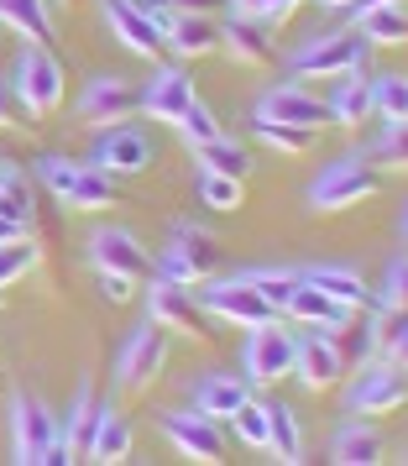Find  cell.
Here are the masks:
<instances>
[{
	"mask_svg": "<svg viewBox=\"0 0 408 466\" xmlns=\"http://www.w3.org/2000/svg\"><path fill=\"white\" fill-rule=\"evenodd\" d=\"M11 79H16V100H22V110L32 121H43V116H53V110L64 106V64L47 47L26 43L16 53V74Z\"/></svg>",
	"mask_w": 408,
	"mask_h": 466,
	"instance_id": "1",
	"label": "cell"
},
{
	"mask_svg": "<svg viewBox=\"0 0 408 466\" xmlns=\"http://www.w3.org/2000/svg\"><path fill=\"white\" fill-rule=\"evenodd\" d=\"M377 168L366 163V157H356V152H345V157H335L330 168L314 178V189H309V205L314 210H351V205H362V199H372L377 194Z\"/></svg>",
	"mask_w": 408,
	"mask_h": 466,
	"instance_id": "2",
	"label": "cell"
},
{
	"mask_svg": "<svg viewBox=\"0 0 408 466\" xmlns=\"http://www.w3.org/2000/svg\"><path fill=\"white\" fill-rule=\"evenodd\" d=\"M366 64V43L356 37V26L345 32H320L309 47L294 53V79H341L351 68Z\"/></svg>",
	"mask_w": 408,
	"mask_h": 466,
	"instance_id": "3",
	"label": "cell"
},
{
	"mask_svg": "<svg viewBox=\"0 0 408 466\" xmlns=\"http://www.w3.org/2000/svg\"><path fill=\"white\" fill-rule=\"evenodd\" d=\"M220 262V247L210 231H199L189 220H178L173 226V247L163 252V278L178 283V289H194V283H204V278L215 273Z\"/></svg>",
	"mask_w": 408,
	"mask_h": 466,
	"instance_id": "4",
	"label": "cell"
},
{
	"mask_svg": "<svg viewBox=\"0 0 408 466\" xmlns=\"http://www.w3.org/2000/svg\"><path fill=\"white\" fill-rule=\"evenodd\" d=\"M58 435V414L47 409L37 393H16L11 399V461L16 466H37L43 451Z\"/></svg>",
	"mask_w": 408,
	"mask_h": 466,
	"instance_id": "5",
	"label": "cell"
},
{
	"mask_svg": "<svg viewBox=\"0 0 408 466\" xmlns=\"http://www.w3.org/2000/svg\"><path fill=\"white\" fill-rule=\"evenodd\" d=\"M89 163L105 173V178H131V173H147L157 163V147H152L142 131H131L126 121L121 127H105L100 131V142L89 152Z\"/></svg>",
	"mask_w": 408,
	"mask_h": 466,
	"instance_id": "6",
	"label": "cell"
},
{
	"mask_svg": "<svg viewBox=\"0 0 408 466\" xmlns=\"http://www.w3.org/2000/svg\"><path fill=\"white\" fill-rule=\"evenodd\" d=\"M294 351H299V340L288 336L278 319H267V325H252L241 367H246L252 382H283V378H294Z\"/></svg>",
	"mask_w": 408,
	"mask_h": 466,
	"instance_id": "7",
	"label": "cell"
},
{
	"mask_svg": "<svg viewBox=\"0 0 408 466\" xmlns=\"http://www.w3.org/2000/svg\"><path fill=\"white\" fill-rule=\"evenodd\" d=\"M408 399V378L398 361H383V367H366L362 378L351 382V393H345V409L351 414H362V420H377V414H393V409H403Z\"/></svg>",
	"mask_w": 408,
	"mask_h": 466,
	"instance_id": "8",
	"label": "cell"
},
{
	"mask_svg": "<svg viewBox=\"0 0 408 466\" xmlns=\"http://www.w3.org/2000/svg\"><path fill=\"white\" fill-rule=\"evenodd\" d=\"M136 106H142V89L131 85L126 74H100V79H89L85 100H79V116H85L89 127H121V121H131L136 116Z\"/></svg>",
	"mask_w": 408,
	"mask_h": 466,
	"instance_id": "9",
	"label": "cell"
},
{
	"mask_svg": "<svg viewBox=\"0 0 408 466\" xmlns=\"http://www.w3.org/2000/svg\"><path fill=\"white\" fill-rule=\"evenodd\" d=\"M163 435L173 441V451L178 456H189V461L199 466H215L220 456H225V435H220V424L210 420V414H184V409H173V414H163Z\"/></svg>",
	"mask_w": 408,
	"mask_h": 466,
	"instance_id": "10",
	"label": "cell"
},
{
	"mask_svg": "<svg viewBox=\"0 0 408 466\" xmlns=\"http://www.w3.org/2000/svg\"><path fill=\"white\" fill-rule=\"evenodd\" d=\"M204 309L215 319H225V325H241V330H252V325H267V319H278V309L267 304V299L246 283V278H236V283H210L204 289Z\"/></svg>",
	"mask_w": 408,
	"mask_h": 466,
	"instance_id": "11",
	"label": "cell"
},
{
	"mask_svg": "<svg viewBox=\"0 0 408 466\" xmlns=\"http://www.w3.org/2000/svg\"><path fill=\"white\" fill-rule=\"evenodd\" d=\"M294 378H299L309 393H330V388L345 378V357H341V346L330 340V330H314V336L299 340V351H294Z\"/></svg>",
	"mask_w": 408,
	"mask_h": 466,
	"instance_id": "12",
	"label": "cell"
},
{
	"mask_svg": "<svg viewBox=\"0 0 408 466\" xmlns=\"http://www.w3.org/2000/svg\"><path fill=\"white\" fill-rule=\"evenodd\" d=\"M163 361H168V330H163L157 319H147V325L126 340V351H121V388L142 393V388L163 372Z\"/></svg>",
	"mask_w": 408,
	"mask_h": 466,
	"instance_id": "13",
	"label": "cell"
},
{
	"mask_svg": "<svg viewBox=\"0 0 408 466\" xmlns=\"http://www.w3.org/2000/svg\"><path fill=\"white\" fill-rule=\"evenodd\" d=\"M105 22H110V32L121 37V47L142 53V58H163V53H168V43H163V26L152 22L136 0H105Z\"/></svg>",
	"mask_w": 408,
	"mask_h": 466,
	"instance_id": "14",
	"label": "cell"
},
{
	"mask_svg": "<svg viewBox=\"0 0 408 466\" xmlns=\"http://www.w3.org/2000/svg\"><path fill=\"white\" fill-rule=\"evenodd\" d=\"M257 121H283V127H304L320 131L324 121V100H314L304 85H278L257 100Z\"/></svg>",
	"mask_w": 408,
	"mask_h": 466,
	"instance_id": "15",
	"label": "cell"
},
{
	"mask_svg": "<svg viewBox=\"0 0 408 466\" xmlns=\"http://www.w3.org/2000/svg\"><path fill=\"white\" fill-rule=\"evenodd\" d=\"M189 100H194L189 68H157V74H152V85L142 89V106H136V110H147V121L173 127V121L189 110Z\"/></svg>",
	"mask_w": 408,
	"mask_h": 466,
	"instance_id": "16",
	"label": "cell"
},
{
	"mask_svg": "<svg viewBox=\"0 0 408 466\" xmlns=\"http://www.w3.org/2000/svg\"><path fill=\"white\" fill-rule=\"evenodd\" d=\"M89 257H95V273H126V278H147V252L136 247L131 231H95L89 236Z\"/></svg>",
	"mask_w": 408,
	"mask_h": 466,
	"instance_id": "17",
	"label": "cell"
},
{
	"mask_svg": "<svg viewBox=\"0 0 408 466\" xmlns=\"http://www.w3.org/2000/svg\"><path fill=\"white\" fill-rule=\"evenodd\" d=\"M220 47L231 53V64H246V68H262L273 58V37H267V26L252 22V16H225L220 22Z\"/></svg>",
	"mask_w": 408,
	"mask_h": 466,
	"instance_id": "18",
	"label": "cell"
},
{
	"mask_svg": "<svg viewBox=\"0 0 408 466\" xmlns=\"http://www.w3.org/2000/svg\"><path fill=\"white\" fill-rule=\"evenodd\" d=\"M147 315L163 325V330H184V336H204L199 330V309L189 304V289H178L168 278H157L147 289Z\"/></svg>",
	"mask_w": 408,
	"mask_h": 466,
	"instance_id": "19",
	"label": "cell"
},
{
	"mask_svg": "<svg viewBox=\"0 0 408 466\" xmlns=\"http://www.w3.org/2000/svg\"><path fill=\"white\" fill-rule=\"evenodd\" d=\"M387 456V441L377 435V424L366 420H351L335 430V441H330V461L335 466H377Z\"/></svg>",
	"mask_w": 408,
	"mask_h": 466,
	"instance_id": "20",
	"label": "cell"
},
{
	"mask_svg": "<svg viewBox=\"0 0 408 466\" xmlns=\"http://www.w3.org/2000/svg\"><path fill=\"white\" fill-rule=\"evenodd\" d=\"M173 58H204V53H220V22L215 16H173L168 32H163Z\"/></svg>",
	"mask_w": 408,
	"mask_h": 466,
	"instance_id": "21",
	"label": "cell"
},
{
	"mask_svg": "<svg viewBox=\"0 0 408 466\" xmlns=\"http://www.w3.org/2000/svg\"><path fill=\"white\" fill-rule=\"evenodd\" d=\"M95 424H100V399H95V382H79V393H74L64 424H58V435H64V445L74 451V461H85V456H89Z\"/></svg>",
	"mask_w": 408,
	"mask_h": 466,
	"instance_id": "22",
	"label": "cell"
},
{
	"mask_svg": "<svg viewBox=\"0 0 408 466\" xmlns=\"http://www.w3.org/2000/svg\"><path fill=\"white\" fill-rule=\"evenodd\" d=\"M366 116H372V85L362 79V68H351V74H341L335 95L324 100V121H335V127H362Z\"/></svg>",
	"mask_w": 408,
	"mask_h": 466,
	"instance_id": "23",
	"label": "cell"
},
{
	"mask_svg": "<svg viewBox=\"0 0 408 466\" xmlns=\"http://www.w3.org/2000/svg\"><path fill=\"white\" fill-rule=\"evenodd\" d=\"M351 26L366 47H398L408 37V16L403 5H366V11H351Z\"/></svg>",
	"mask_w": 408,
	"mask_h": 466,
	"instance_id": "24",
	"label": "cell"
},
{
	"mask_svg": "<svg viewBox=\"0 0 408 466\" xmlns=\"http://www.w3.org/2000/svg\"><path fill=\"white\" fill-rule=\"evenodd\" d=\"M0 22L32 47L53 43V11H47V0H0Z\"/></svg>",
	"mask_w": 408,
	"mask_h": 466,
	"instance_id": "25",
	"label": "cell"
},
{
	"mask_svg": "<svg viewBox=\"0 0 408 466\" xmlns=\"http://www.w3.org/2000/svg\"><path fill=\"white\" fill-rule=\"evenodd\" d=\"M288 315L299 319V325H309V330H330V325H341V319H351V309H341L335 299H324L314 283H294V294H288V304H283Z\"/></svg>",
	"mask_w": 408,
	"mask_h": 466,
	"instance_id": "26",
	"label": "cell"
},
{
	"mask_svg": "<svg viewBox=\"0 0 408 466\" xmlns=\"http://www.w3.org/2000/svg\"><path fill=\"white\" fill-rule=\"evenodd\" d=\"M131 445H136V435H131V424L110 409V403H100V424H95V441H89V461L100 466H121L131 456Z\"/></svg>",
	"mask_w": 408,
	"mask_h": 466,
	"instance_id": "27",
	"label": "cell"
},
{
	"mask_svg": "<svg viewBox=\"0 0 408 466\" xmlns=\"http://www.w3.org/2000/svg\"><path fill=\"white\" fill-rule=\"evenodd\" d=\"M246 399H252V393H246V382L231 378V372H215V378H204L199 388H194V409H199V414H210V420H231Z\"/></svg>",
	"mask_w": 408,
	"mask_h": 466,
	"instance_id": "28",
	"label": "cell"
},
{
	"mask_svg": "<svg viewBox=\"0 0 408 466\" xmlns=\"http://www.w3.org/2000/svg\"><path fill=\"white\" fill-rule=\"evenodd\" d=\"M299 278H304V283H314V289H320L324 299H335V304H341V309H351V315L372 304L366 283H362L356 273H351V268H309V273H299Z\"/></svg>",
	"mask_w": 408,
	"mask_h": 466,
	"instance_id": "29",
	"label": "cell"
},
{
	"mask_svg": "<svg viewBox=\"0 0 408 466\" xmlns=\"http://www.w3.org/2000/svg\"><path fill=\"white\" fill-rule=\"evenodd\" d=\"M283 466H299L304 461V430H299V414L288 403H267V445Z\"/></svg>",
	"mask_w": 408,
	"mask_h": 466,
	"instance_id": "30",
	"label": "cell"
},
{
	"mask_svg": "<svg viewBox=\"0 0 408 466\" xmlns=\"http://www.w3.org/2000/svg\"><path fill=\"white\" fill-rule=\"evenodd\" d=\"M64 205L68 210H105V205H115V184H110L95 163H79V178H74V189L64 194Z\"/></svg>",
	"mask_w": 408,
	"mask_h": 466,
	"instance_id": "31",
	"label": "cell"
},
{
	"mask_svg": "<svg viewBox=\"0 0 408 466\" xmlns=\"http://www.w3.org/2000/svg\"><path fill=\"white\" fill-rule=\"evenodd\" d=\"M252 137H257L267 152H283V157H304V152L314 147V137H320V131L283 127V121H257V116H252Z\"/></svg>",
	"mask_w": 408,
	"mask_h": 466,
	"instance_id": "32",
	"label": "cell"
},
{
	"mask_svg": "<svg viewBox=\"0 0 408 466\" xmlns=\"http://www.w3.org/2000/svg\"><path fill=\"white\" fill-rule=\"evenodd\" d=\"M372 346H377V357L383 361H398L403 367L408 357V315L403 309H383L377 325H372Z\"/></svg>",
	"mask_w": 408,
	"mask_h": 466,
	"instance_id": "33",
	"label": "cell"
},
{
	"mask_svg": "<svg viewBox=\"0 0 408 466\" xmlns=\"http://www.w3.org/2000/svg\"><path fill=\"white\" fill-rule=\"evenodd\" d=\"M372 85V116L383 121H408V79L403 74H377L366 79Z\"/></svg>",
	"mask_w": 408,
	"mask_h": 466,
	"instance_id": "34",
	"label": "cell"
},
{
	"mask_svg": "<svg viewBox=\"0 0 408 466\" xmlns=\"http://www.w3.org/2000/svg\"><path fill=\"white\" fill-rule=\"evenodd\" d=\"M194 157H199V168H204V173H231V178H246V173H252V157H246V147L225 142V137L204 142V147H194Z\"/></svg>",
	"mask_w": 408,
	"mask_h": 466,
	"instance_id": "35",
	"label": "cell"
},
{
	"mask_svg": "<svg viewBox=\"0 0 408 466\" xmlns=\"http://www.w3.org/2000/svg\"><path fill=\"white\" fill-rule=\"evenodd\" d=\"M241 199H246V178H231V173H199V205L231 215V210H241Z\"/></svg>",
	"mask_w": 408,
	"mask_h": 466,
	"instance_id": "36",
	"label": "cell"
},
{
	"mask_svg": "<svg viewBox=\"0 0 408 466\" xmlns=\"http://www.w3.org/2000/svg\"><path fill=\"white\" fill-rule=\"evenodd\" d=\"M0 215L16 220L22 231H32V194H26V184H22L16 168H0Z\"/></svg>",
	"mask_w": 408,
	"mask_h": 466,
	"instance_id": "37",
	"label": "cell"
},
{
	"mask_svg": "<svg viewBox=\"0 0 408 466\" xmlns=\"http://www.w3.org/2000/svg\"><path fill=\"white\" fill-rule=\"evenodd\" d=\"M173 127H178V137H184L189 147H204V142H215V137H220L215 110H210V106H199V100H189V110H184V116H178Z\"/></svg>",
	"mask_w": 408,
	"mask_h": 466,
	"instance_id": "38",
	"label": "cell"
},
{
	"mask_svg": "<svg viewBox=\"0 0 408 466\" xmlns=\"http://www.w3.org/2000/svg\"><path fill=\"white\" fill-rule=\"evenodd\" d=\"M37 247H32V241H5V247H0V289H11V283H22L26 273H32V268H37Z\"/></svg>",
	"mask_w": 408,
	"mask_h": 466,
	"instance_id": "39",
	"label": "cell"
},
{
	"mask_svg": "<svg viewBox=\"0 0 408 466\" xmlns=\"http://www.w3.org/2000/svg\"><path fill=\"white\" fill-rule=\"evenodd\" d=\"M403 157H408V131H403V121H387L377 147L366 152V163L372 168H403Z\"/></svg>",
	"mask_w": 408,
	"mask_h": 466,
	"instance_id": "40",
	"label": "cell"
},
{
	"mask_svg": "<svg viewBox=\"0 0 408 466\" xmlns=\"http://www.w3.org/2000/svg\"><path fill=\"white\" fill-rule=\"evenodd\" d=\"M246 283H252L273 309H283L288 294H294V283H299V273H288V268H257V273H246Z\"/></svg>",
	"mask_w": 408,
	"mask_h": 466,
	"instance_id": "41",
	"label": "cell"
},
{
	"mask_svg": "<svg viewBox=\"0 0 408 466\" xmlns=\"http://www.w3.org/2000/svg\"><path fill=\"white\" fill-rule=\"evenodd\" d=\"M231 430H236L241 445H257V451H262V445H267V403L246 399L236 414H231Z\"/></svg>",
	"mask_w": 408,
	"mask_h": 466,
	"instance_id": "42",
	"label": "cell"
},
{
	"mask_svg": "<svg viewBox=\"0 0 408 466\" xmlns=\"http://www.w3.org/2000/svg\"><path fill=\"white\" fill-rule=\"evenodd\" d=\"M231 11H236V16H252V22H262V26H278L299 11V0H231Z\"/></svg>",
	"mask_w": 408,
	"mask_h": 466,
	"instance_id": "43",
	"label": "cell"
},
{
	"mask_svg": "<svg viewBox=\"0 0 408 466\" xmlns=\"http://www.w3.org/2000/svg\"><path fill=\"white\" fill-rule=\"evenodd\" d=\"M403 299H408V262L403 252L387 262V273H383V289H377V304L383 309H403Z\"/></svg>",
	"mask_w": 408,
	"mask_h": 466,
	"instance_id": "44",
	"label": "cell"
},
{
	"mask_svg": "<svg viewBox=\"0 0 408 466\" xmlns=\"http://www.w3.org/2000/svg\"><path fill=\"white\" fill-rule=\"evenodd\" d=\"M37 173H43L47 189L64 199V194L74 189V178H79V163H68V157H43V163H37Z\"/></svg>",
	"mask_w": 408,
	"mask_h": 466,
	"instance_id": "45",
	"label": "cell"
},
{
	"mask_svg": "<svg viewBox=\"0 0 408 466\" xmlns=\"http://www.w3.org/2000/svg\"><path fill=\"white\" fill-rule=\"evenodd\" d=\"M131 289H136V278H126V273H100V294H105L110 304H126Z\"/></svg>",
	"mask_w": 408,
	"mask_h": 466,
	"instance_id": "46",
	"label": "cell"
},
{
	"mask_svg": "<svg viewBox=\"0 0 408 466\" xmlns=\"http://www.w3.org/2000/svg\"><path fill=\"white\" fill-rule=\"evenodd\" d=\"M168 5L178 16H215L220 11V0H168Z\"/></svg>",
	"mask_w": 408,
	"mask_h": 466,
	"instance_id": "47",
	"label": "cell"
},
{
	"mask_svg": "<svg viewBox=\"0 0 408 466\" xmlns=\"http://www.w3.org/2000/svg\"><path fill=\"white\" fill-rule=\"evenodd\" d=\"M22 226H16V220H5V215H0V247H5V241H22Z\"/></svg>",
	"mask_w": 408,
	"mask_h": 466,
	"instance_id": "48",
	"label": "cell"
},
{
	"mask_svg": "<svg viewBox=\"0 0 408 466\" xmlns=\"http://www.w3.org/2000/svg\"><path fill=\"white\" fill-rule=\"evenodd\" d=\"M366 5H403V0H351L345 11H366Z\"/></svg>",
	"mask_w": 408,
	"mask_h": 466,
	"instance_id": "49",
	"label": "cell"
},
{
	"mask_svg": "<svg viewBox=\"0 0 408 466\" xmlns=\"http://www.w3.org/2000/svg\"><path fill=\"white\" fill-rule=\"evenodd\" d=\"M314 5H330V11H345V5H351V0H314Z\"/></svg>",
	"mask_w": 408,
	"mask_h": 466,
	"instance_id": "50",
	"label": "cell"
},
{
	"mask_svg": "<svg viewBox=\"0 0 408 466\" xmlns=\"http://www.w3.org/2000/svg\"><path fill=\"white\" fill-rule=\"evenodd\" d=\"M5 110H11V100H5V85H0V127H5Z\"/></svg>",
	"mask_w": 408,
	"mask_h": 466,
	"instance_id": "51",
	"label": "cell"
},
{
	"mask_svg": "<svg viewBox=\"0 0 408 466\" xmlns=\"http://www.w3.org/2000/svg\"><path fill=\"white\" fill-rule=\"evenodd\" d=\"M64 5H68V0H64Z\"/></svg>",
	"mask_w": 408,
	"mask_h": 466,
	"instance_id": "52",
	"label": "cell"
}]
</instances>
